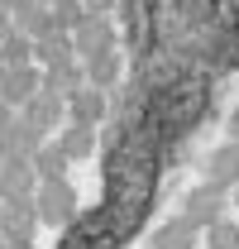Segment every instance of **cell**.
I'll list each match as a JSON object with an SVG mask.
<instances>
[{
  "label": "cell",
  "instance_id": "cell-14",
  "mask_svg": "<svg viewBox=\"0 0 239 249\" xmlns=\"http://www.w3.org/2000/svg\"><path fill=\"white\" fill-rule=\"evenodd\" d=\"M0 192H38L34 158H0Z\"/></svg>",
  "mask_w": 239,
  "mask_h": 249
},
{
  "label": "cell",
  "instance_id": "cell-28",
  "mask_svg": "<svg viewBox=\"0 0 239 249\" xmlns=\"http://www.w3.org/2000/svg\"><path fill=\"white\" fill-rule=\"evenodd\" d=\"M0 77H5V58H0Z\"/></svg>",
  "mask_w": 239,
  "mask_h": 249
},
{
  "label": "cell",
  "instance_id": "cell-1",
  "mask_svg": "<svg viewBox=\"0 0 239 249\" xmlns=\"http://www.w3.org/2000/svg\"><path fill=\"white\" fill-rule=\"evenodd\" d=\"M34 201H38V220L53 225V230H67L72 220L82 216V196H77V187L67 182V178H48V182H38Z\"/></svg>",
  "mask_w": 239,
  "mask_h": 249
},
{
  "label": "cell",
  "instance_id": "cell-19",
  "mask_svg": "<svg viewBox=\"0 0 239 249\" xmlns=\"http://www.w3.org/2000/svg\"><path fill=\"white\" fill-rule=\"evenodd\" d=\"M43 82H48V87H58L62 96H72V91H82V87H86V67H82V58H77V62H67V67L43 72Z\"/></svg>",
  "mask_w": 239,
  "mask_h": 249
},
{
  "label": "cell",
  "instance_id": "cell-11",
  "mask_svg": "<svg viewBox=\"0 0 239 249\" xmlns=\"http://www.w3.org/2000/svg\"><path fill=\"white\" fill-rule=\"evenodd\" d=\"M82 67H86V82H91V87H105V91H115L120 82H124V58H120V48L91 53V58H82Z\"/></svg>",
  "mask_w": 239,
  "mask_h": 249
},
{
  "label": "cell",
  "instance_id": "cell-7",
  "mask_svg": "<svg viewBox=\"0 0 239 249\" xmlns=\"http://www.w3.org/2000/svg\"><path fill=\"white\" fill-rule=\"evenodd\" d=\"M67 120H77V124H101V120H110V91L86 82L82 91L67 96Z\"/></svg>",
  "mask_w": 239,
  "mask_h": 249
},
{
  "label": "cell",
  "instance_id": "cell-21",
  "mask_svg": "<svg viewBox=\"0 0 239 249\" xmlns=\"http://www.w3.org/2000/svg\"><path fill=\"white\" fill-rule=\"evenodd\" d=\"M120 0H86V15H110Z\"/></svg>",
  "mask_w": 239,
  "mask_h": 249
},
{
  "label": "cell",
  "instance_id": "cell-10",
  "mask_svg": "<svg viewBox=\"0 0 239 249\" xmlns=\"http://www.w3.org/2000/svg\"><path fill=\"white\" fill-rule=\"evenodd\" d=\"M34 62H38L43 72H53V67H67V62H77L72 34H67V29H53V34H43V38H34Z\"/></svg>",
  "mask_w": 239,
  "mask_h": 249
},
{
  "label": "cell",
  "instance_id": "cell-25",
  "mask_svg": "<svg viewBox=\"0 0 239 249\" xmlns=\"http://www.w3.org/2000/svg\"><path fill=\"white\" fill-rule=\"evenodd\" d=\"M5 249H38L34 240H5Z\"/></svg>",
  "mask_w": 239,
  "mask_h": 249
},
{
  "label": "cell",
  "instance_id": "cell-8",
  "mask_svg": "<svg viewBox=\"0 0 239 249\" xmlns=\"http://www.w3.org/2000/svg\"><path fill=\"white\" fill-rule=\"evenodd\" d=\"M43 87V67L38 62H19V67H5V77H0V101H10L15 110L29 101L34 91Z\"/></svg>",
  "mask_w": 239,
  "mask_h": 249
},
{
  "label": "cell",
  "instance_id": "cell-6",
  "mask_svg": "<svg viewBox=\"0 0 239 249\" xmlns=\"http://www.w3.org/2000/svg\"><path fill=\"white\" fill-rule=\"evenodd\" d=\"M225 206H230V192H220L215 182H201V187H191V192L182 196V216L196 220V230L210 225L215 216H225Z\"/></svg>",
  "mask_w": 239,
  "mask_h": 249
},
{
  "label": "cell",
  "instance_id": "cell-22",
  "mask_svg": "<svg viewBox=\"0 0 239 249\" xmlns=\"http://www.w3.org/2000/svg\"><path fill=\"white\" fill-rule=\"evenodd\" d=\"M225 129H230V139H235V144H239V106H235V110H230V120H225Z\"/></svg>",
  "mask_w": 239,
  "mask_h": 249
},
{
  "label": "cell",
  "instance_id": "cell-17",
  "mask_svg": "<svg viewBox=\"0 0 239 249\" xmlns=\"http://www.w3.org/2000/svg\"><path fill=\"white\" fill-rule=\"evenodd\" d=\"M201 249H239V220L215 216L210 225H201Z\"/></svg>",
  "mask_w": 239,
  "mask_h": 249
},
{
  "label": "cell",
  "instance_id": "cell-16",
  "mask_svg": "<svg viewBox=\"0 0 239 249\" xmlns=\"http://www.w3.org/2000/svg\"><path fill=\"white\" fill-rule=\"evenodd\" d=\"M15 29H24L29 38H43V34H53V29H58V19H53V5H43V0L24 5V10L15 15Z\"/></svg>",
  "mask_w": 239,
  "mask_h": 249
},
{
  "label": "cell",
  "instance_id": "cell-26",
  "mask_svg": "<svg viewBox=\"0 0 239 249\" xmlns=\"http://www.w3.org/2000/svg\"><path fill=\"white\" fill-rule=\"evenodd\" d=\"M10 115H15V106H10V101H0V124L10 120Z\"/></svg>",
  "mask_w": 239,
  "mask_h": 249
},
{
  "label": "cell",
  "instance_id": "cell-15",
  "mask_svg": "<svg viewBox=\"0 0 239 249\" xmlns=\"http://www.w3.org/2000/svg\"><path fill=\"white\" fill-rule=\"evenodd\" d=\"M34 168H38V182H48V178H67L72 158H67V149H62L58 139L48 134V139L38 144V154H34Z\"/></svg>",
  "mask_w": 239,
  "mask_h": 249
},
{
  "label": "cell",
  "instance_id": "cell-18",
  "mask_svg": "<svg viewBox=\"0 0 239 249\" xmlns=\"http://www.w3.org/2000/svg\"><path fill=\"white\" fill-rule=\"evenodd\" d=\"M0 58H5V67H19V62H34V38L24 29H10L5 38H0Z\"/></svg>",
  "mask_w": 239,
  "mask_h": 249
},
{
  "label": "cell",
  "instance_id": "cell-27",
  "mask_svg": "<svg viewBox=\"0 0 239 249\" xmlns=\"http://www.w3.org/2000/svg\"><path fill=\"white\" fill-rule=\"evenodd\" d=\"M230 196H235V206H239V187H235V192H230Z\"/></svg>",
  "mask_w": 239,
  "mask_h": 249
},
{
  "label": "cell",
  "instance_id": "cell-5",
  "mask_svg": "<svg viewBox=\"0 0 239 249\" xmlns=\"http://www.w3.org/2000/svg\"><path fill=\"white\" fill-rule=\"evenodd\" d=\"M72 48L77 58H91V53H105V48H120V29L110 15H86L77 29H72Z\"/></svg>",
  "mask_w": 239,
  "mask_h": 249
},
{
  "label": "cell",
  "instance_id": "cell-9",
  "mask_svg": "<svg viewBox=\"0 0 239 249\" xmlns=\"http://www.w3.org/2000/svg\"><path fill=\"white\" fill-rule=\"evenodd\" d=\"M206 182H215L220 192H235L239 187V144H215L206 154Z\"/></svg>",
  "mask_w": 239,
  "mask_h": 249
},
{
  "label": "cell",
  "instance_id": "cell-31",
  "mask_svg": "<svg viewBox=\"0 0 239 249\" xmlns=\"http://www.w3.org/2000/svg\"><path fill=\"white\" fill-rule=\"evenodd\" d=\"M0 201H5V192H0Z\"/></svg>",
  "mask_w": 239,
  "mask_h": 249
},
{
  "label": "cell",
  "instance_id": "cell-24",
  "mask_svg": "<svg viewBox=\"0 0 239 249\" xmlns=\"http://www.w3.org/2000/svg\"><path fill=\"white\" fill-rule=\"evenodd\" d=\"M0 5H5V10H10V15H19V10H24V5H34V0H0Z\"/></svg>",
  "mask_w": 239,
  "mask_h": 249
},
{
  "label": "cell",
  "instance_id": "cell-30",
  "mask_svg": "<svg viewBox=\"0 0 239 249\" xmlns=\"http://www.w3.org/2000/svg\"><path fill=\"white\" fill-rule=\"evenodd\" d=\"M43 5H58V0H43Z\"/></svg>",
  "mask_w": 239,
  "mask_h": 249
},
{
  "label": "cell",
  "instance_id": "cell-29",
  "mask_svg": "<svg viewBox=\"0 0 239 249\" xmlns=\"http://www.w3.org/2000/svg\"><path fill=\"white\" fill-rule=\"evenodd\" d=\"M0 249H5V230H0Z\"/></svg>",
  "mask_w": 239,
  "mask_h": 249
},
{
  "label": "cell",
  "instance_id": "cell-3",
  "mask_svg": "<svg viewBox=\"0 0 239 249\" xmlns=\"http://www.w3.org/2000/svg\"><path fill=\"white\" fill-rule=\"evenodd\" d=\"M19 115H24V120H34L43 134H58L62 124H67V96H62L58 87H48V82H43V87H38L24 106H19Z\"/></svg>",
  "mask_w": 239,
  "mask_h": 249
},
{
  "label": "cell",
  "instance_id": "cell-23",
  "mask_svg": "<svg viewBox=\"0 0 239 249\" xmlns=\"http://www.w3.org/2000/svg\"><path fill=\"white\" fill-rule=\"evenodd\" d=\"M15 29V15H10V10H5V5H0V38H5V34Z\"/></svg>",
  "mask_w": 239,
  "mask_h": 249
},
{
  "label": "cell",
  "instance_id": "cell-12",
  "mask_svg": "<svg viewBox=\"0 0 239 249\" xmlns=\"http://www.w3.org/2000/svg\"><path fill=\"white\" fill-rule=\"evenodd\" d=\"M196 220H187V216H172V220H163L158 230L149 235V249H196Z\"/></svg>",
  "mask_w": 239,
  "mask_h": 249
},
{
  "label": "cell",
  "instance_id": "cell-4",
  "mask_svg": "<svg viewBox=\"0 0 239 249\" xmlns=\"http://www.w3.org/2000/svg\"><path fill=\"white\" fill-rule=\"evenodd\" d=\"M43 139H48V134H43L34 120H24V115L15 110L10 120L0 124V158H34Z\"/></svg>",
  "mask_w": 239,
  "mask_h": 249
},
{
  "label": "cell",
  "instance_id": "cell-13",
  "mask_svg": "<svg viewBox=\"0 0 239 249\" xmlns=\"http://www.w3.org/2000/svg\"><path fill=\"white\" fill-rule=\"evenodd\" d=\"M96 129H101V124H77V120H67V124L58 129V144L67 149L72 163H82V158L96 154V144H101V139H96Z\"/></svg>",
  "mask_w": 239,
  "mask_h": 249
},
{
  "label": "cell",
  "instance_id": "cell-2",
  "mask_svg": "<svg viewBox=\"0 0 239 249\" xmlns=\"http://www.w3.org/2000/svg\"><path fill=\"white\" fill-rule=\"evenodd\" d=\"M38 201H34V192H5V201H0V230H5V240H34L38 235Z\"/></svg>",
  "mask_w": 239,
  "mask_h": 249
},
{
  "label": "cell",
  "instance_id": "cell-20",
  "mask_svg": "<svg viewBox=\"0 0 239 249\" xmlns=\"http://www.w3.org/2000/svg\"><path fill=\"white\" fill-rule=\"evenodd\" d=\"M53 19H58V29L72 34L82 19H86V0H58V5H53Z\"/></svg>",
  "mask_w": 239,
  "mask_h": 249
}]
</instances>
